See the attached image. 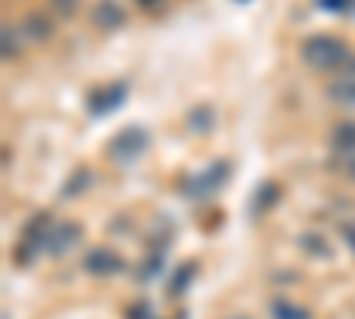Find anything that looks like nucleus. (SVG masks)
Instances as JSON below:
<instances>
[{"label": "nucleus", "mask_w": 355, "mask_h": 319, "mask_svg": "<svg viewBox=\"0 0 355 319\" xmlns=\"http://www.w3.org/2000/svg\"><path fill=\"white\" fill-rule=\"evenodd\" d=\"M345 241H348V248L355 252V227H345Z\"/></svg>", "instance_id": "obj_18"}, {"label": "nucleus", "mask_w": 355, "mask_h": 319, "mask_svg": "<svg viewBox=\"0 0 355 319\" xmlns=\"http://www.w3.org/2000/svg\"><path fill=\"white\" fill-rule=\"evenodd\" d=\"M21 33H25L28 39H33V43H43V39H50L53 25H50V18H46V15L33 11V15H25V18H21Z\"/></svg>", "instance_id": "obj_8"}, {"label": "nucleus", "mask_w": 355, "mask_h": 319, "mask_svg": "<svg viewBox=\"0 0 355 319\" xmlns=\"http://www.w3.org/2000/svg\"><path fill=\"white\" fill-rule=\"evenodd\" d=\"M224 178H227V163H217V170L210 167V170H202L199 178H189V181H185V192H189V195H210V192L220 188Z\"/></svg>", "instance_id": "obj_6"}, {"label": "nucleus", "mask_w": 355, "mask_h": 319, "mask_svg": "<svg viewBox=\"0 0 355 319\" xmlns=\"http://www.w3.org/2000/svg\"><path fill=\"white\" fill-rule=\"evenodd\" d=\"M227 319H245V316H227Z\"/></svg>", "instance_id": "obj_20"}, {"label": "nucleus", "mask_w": 355, "mask_h": 319, "mask_svg": "<svg viewBox=\"0 0 355 319\" xmlns=\"http://www.w3.org/2000/svg\"><path fill=\"white\" fill-rule=\"evenodd\" d=\"M50 4H53V11H57V15H75L78 0H50Z\"/></svg>", "instance_id": "obj_16"}, {"label": "nucleus", "mask_w": 355, "mask_h": 319, "mask_svg": "<svg viewBox=\"0 0 355 319\" xmlns=\"http://www.w3.org/2000/svg\"><path fill=\"white\" fill-rule=\"evenodd\" d=\"M135 4H139L142 11H157V8L164 4V0H135Z\"/></svg>", "instance_id": "obj_17"}, {"label": "nucleus", "mask_w": 355, "mask_h": 319, "mask_svg": "<svg viewBox=\"0 0 355 319\" xmlns=\"http://www.w3.org/2000/svg\"><path fill=\"white\" fill-rule=\"evenodd\" d=\"M327 96H331L338 107H355V78L338 75V78L327 85Z\"/></svg>", "instance_id": "obj_9"}, {"label": "nucleus", "mask_w": 355, "mask_h": 319, "mask_svg": "<svg viewBox=\"0 0 355 319\" xmlns=\"http://www.w3.org/2000/svg\"><path fill=\"white\" fill-rule=\"evenodd\" d=\"M189 128L196 131V135H206L210 131V125H214V107H196V110H189Z\"/></svg>", "instance_id": "obj_12"}, {"label": "nucleus", "mask_w": 355, "mask_h": 319, "mask_svg": "<svg viewBox=\"0 0 355 319\" xmlns=\"http://www.w3.org/2000/svg\"><path fill=\"white\" fill-rule=\"evenodd\" d=\"M348 174H352V178H355V156H348Z\"/></svg>", "instance_id": "obj_19"}, {"label": "nucleus", "mask_w": 355, "mask_h": 319, "mask_svg": "<svg viewBox=\"0 0 355 319\" xmlns=\"http://www.w3.org/2000/svg\"><path fill=\"white\" fill-rule=\"evenodd\" d=\"M128 100V82H114V85H103V89H96L93 96H89V113H110L117 110Z\"/></svg>", "instance_id": "obj_3"}, {"label": "nucleus", "mask_w": 355, "mask_h": 319, "mask_svg": "<svg viewBox=\"0 0 355 319\" xmlns=\"http://www.w3.org/2000/svg\"><path fill=\"white\" fill-rule=\"evenodd\" d=\"M85 185H93V174H89L85 167L82 170H75V178H68V185H64V199H71V195H82L85 192Z\"/></svg>", "instance_id": "obj_13"}, {"label": "nucleus", "mask_w": 355, "mask_h": 319, "mask_svg": "<svg viewBox=\"0 0 355 319\" xmlns=\"http://www.w3.org/2000/svg\"><path fill=\"white\" fill-rule=\"evenodd\" d=\"M78 238H82V230L75 224H53L50 227V238H46V252L50 255H64Z\"/></svg>", "instance_id": "obj_7"}, {"label": "nucleus", "mask_w": 355, "mask_h": 319, "mask_svg": "<svg viewBox=\"0 0 355 319\" xmlns=\"http://www.w3.org/2000/svg\"><path fill=\"white\" fill-rule=\"evenodd\" d=\"M270 319H309V309H302L299 302L277 298V302L270 305Z\"/></svg>", "instance_id": "obj_11"}, {"label": "nucleus", "mask_w": 355, "mask_h": 319, "mask_svg": "<svg viewBox=\"0 0 355 319\" xmlns=\"http://www.w3.org/2000/svg\"><path fill=\"white\" fill-rule=\"evenodd\" d=\"M125 270V259L117 255L114 248L100 245L85 255V273H96V277H114V273H121Z\"/></svg>", "instance_id": "obj_4"}, {"label": "nucleus", "mask_w": 355, "mask_h": 319, "mask_svg": "<svg viewBox=\"0 0 355 319\" xmlns=\"http://www.w3.org/2000/svg\"><path fill=\"white\" fill-rule=\"evenodd\" d=\"M302 61H306L309 68H316V71L334 75V71H341V68L352 61V50L345 46V39L320 33V36H309V39L302 43Z\"/></svg>", "instance_id": "obj_1"}, {"label": "nucleus", "mask_w": 355, "mask_h": 319, "mask_svg": "<svg viewBox=\"0 0 355 319\" xmlns=\"http://www.w3.org/2000/svg\"><path fill=\"white\" fill-rule=\"evenodd\" d=\"M125 8L117 4V0H100V4L93 8V25L103 28V33H114V28H121L125 25Z\"/></svg>", "instance_id": "obj_5"}, {"label": "nucleus", "mask_w": 355, "mask_h": 319, "mask_svg": "<svg viewBox=\"0 0 355 319\" xmlns=\"http://www.w3.org/2000/svg\"><path fill=\"white\" fill-rule=\"evenodd\" d=\"M21 46H18V36H15V28L4 25V61H11V57H18Z\"/></svg>", "instance_id": "obj_14"}, {"label": "nucleus", "mask_w": 355, "mask_h": 319, "mask_svg": "<svg viewBox=\"0 0 355 319\" xmlns=\"http://www.w3.org/2000/svg\"><path fill=\"white\" fill-rule=\"evenodd\" d=\"M146 149H150V135H146V128H125V131H117L114 138H110V146H107V156L114 160V163H132V160H139Z\"/></svg>", "instance_id": "obj_2"}, {"label": "nucleus", "mask_w": 355, "mask_h": 319, "mask_svg": "<svg viewBox=\"0 0 355 319\" xmlns=\"http://www.w3.org/2000/svg\"><path fill=\"white\" fill-rule=\"evenodd\" d=\"M331 146L345 156H355V125H338L331 135Z\"/></svg>", "instance_id": "obj_10"}, {"label": "nucleus", "mask_w": 355, "mask_h": 319, "mask_svg": "<svg viewBox=\"0 0 355 319\" xmlns=\"http://www.w3.org/2000/svg\"><path fill=\"white\" fill-rule=\"evenodd\" d=\"M302 248H306L309 255H316V259H327V255H331L327 248H323V238H316V235H306V238H302Z\"/></svg>", "instance_id": "obj_15"}]
</instances>
